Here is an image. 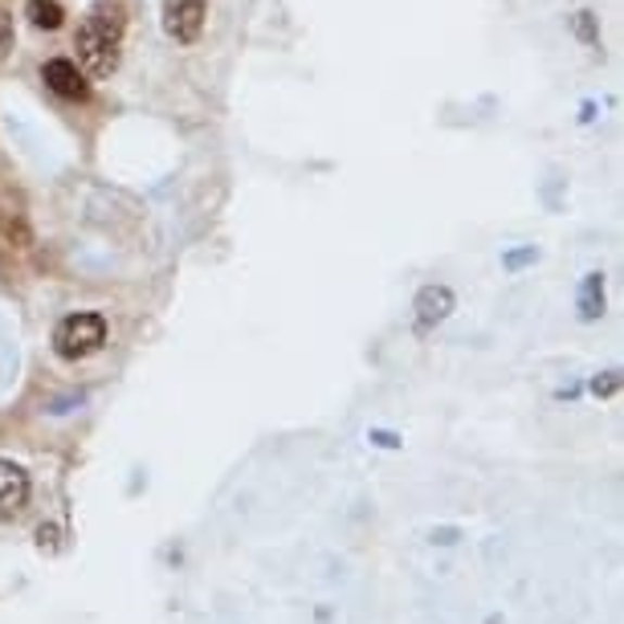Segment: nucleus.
<instances>
[{
	"label": "nucleus",
	"mask_w": 624,
	"mask_h": 624,
	"mask_svg": "<svg viewBox=\"0 0 624 624\" xmlns=\"http://www.w3.org/2000/svg\"><path fill=\"white\" fill-rule=\"evenodd\" d=\"M78 58L94 78H106L118 66V46H123V9L115 0H102L78 29Z\"/></svg>",
	"instance_id": "1"
},
{
	"label": "nucleus",
	"mask_w": 624,
	"mask_h": 624,
	"mask_svg": "<svg viewBox=\"0 0 624 624\" xmlns=\"http://www.w3.org/2000/svg\"><path fill=\"white\" fill-rule=\"evenodd\" d=\"M106 343V319L102 315H69V319L58 322V331H53V352L69 359V364H78L86 355H94Z\"/></svg>",
	"instance_id": "2"
},
{
	"label": "nucleus",
	"mask_w": 624,
	"mask_h": 624,
	"mask_svg": "<svg viewBox=\"0 0 624 624\" xmlns=\"http://www.w3.org/2000/svg\"><path fill=\"white\" fill-rule=\"evenodd\" d=\"M164 29L176 41H196L204 29V0H168L164 4Z\"/></svg>",
	"instance_id": "3"
},
{
	"label": "nucleus",
	"mask_w": 624,
	"mask_h": 624,
	"mask_svg": "<svg viewBox=\"0 0 624 624\" xmlns=\"http://www.w3.org/2000/svg\"><path fill=\"white\" fill-rule=\"evenodd\" d=\"M41 78H46V86H50L53 94H62V99H86V94H90V82L82 78V69L74 66V62H66V58L46 62Z\"/></svg>",
	"instance_id": "4"
},
{
	"label": "nucleus",
	"mask_w": 624,
	"mask_h": 624,
	"mask_svg": "<svg viewBox=\"0 0 624 624\" xmlns=\"http://www.w3.org/2000/svg\"><path fill=\"white\" fill-rule=\"evenodd\" d=\"M29 498V477L21 470L17 461H0V519L17 514Z\"/></svg>",
	"instance_id": "5"
},
{
	"label": "nucleus",
	"mask_w": 624,
	"mask_h": 624,
	"mask_svg": "<svg viewBox=\"0 0 624 624\" xmlns=\"http://www.w3.org/2000/svg\"><path fill=\"white\" fill-rule=\"evenodd\" d=\"M417 310H421V327H429V322H441L449 310H454V294L445 286H429L421 290V298H417Z\"/></svg>",
	"instance_id": "6"
},
{
	"label": "nucleus",
	"mask_w": 624,
	"mask_h": 624,
	"mask_svg": "<svg viewBox=\"0 0 624 624\" xmlns=\"http://www.w3.org/2000/svg\"><path fill=\"white\" fill-rule=\"evenodd\" d=\"M62 4L58 0H29V21H34L37 29H58L62 25Z\"/></svg>",
	"instance_id": "7"
},
{
	"label": "nucleus",
	"mask_w": 624,
	"mask_h": 624,
	"mask_svg": "<svg viewBox=\"0 0 624 624\" xmlns=\"http://www.w3.org/2000/svg\"><path fill=\"white\" fill-rule=\"evenodd\" d=\"M600 273H591L588 278V286H584V319H596L600 315V303H604V294H600Z\"/></svg>",
	"instance_id": "8"
},
{
	"label": "nucleus",
	"mask_w": 624,
	"mask_h": 624,
	"mask_svg": "<svg viewBox=\"0 0 624 624\" xmlns=\"http://www.w3.org/2000/svg\"><path fill=\"white\" fill-rule=\"evenodd\" d=\"M591 389H596V392H612V389H616V371H608V380H596Z\"/></svg>",
	"instance_id": "9"
}]
</instances>
